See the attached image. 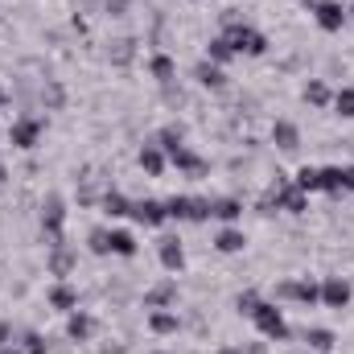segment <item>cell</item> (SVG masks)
<instances>
[{
	"mask_svg": "<svg viewBox=\"0 0 354 354\" xmlns=\"http://www.w3.org/2000/svg\"><path fill=\"white\" fill-rule=\"evenodd\" d=\"M223 37L231 41V50H235V54H252V58H256V54H264V50H268L264 33H260V29H252V25H239V21H231Z\"/></svg>",
	"mask_w": 354,
	"mask_h": 354,
	"instance_id": "cell-1",
	"label": "cell"
},
{
	"mask_svg": "<svg viewBox=\"0 0 354 354\" xmlns=\"http://www.w3.org/2000/svg\"><path fill=\"white\" fill-rule=\"evenodd\" d=\"M252 322L260 326V334H264V338H276V342H280V338H288V322H284V313H280L276 305H268V301L256 305Z\"/></svg>",
	"mask_w": 354,
	"mask_h": 354,
	"instance_id": "cell-2",
	"label": "cell"
},
{
	"mask_svg": "<svg viewBox=\"0 0 354 354\" xmlns=\"http://www.w3.org/2000/svg\"><path fill=\"white\" fill-rule=\"evenodd\" d=\"M62 223H66V202L58 194H50L41 206V231L50 235V243H62Z\"/></svg>",
	"mask_w": 354,
	"mask_h": 354,
	"instance_id": "cell-3",
	"label": "cell"
},
{
	"mask_svg": "<svg viewBox=\"0 0 354 354\" xmlns=\"http://www.w3.org/2000/svg\"><path fill=\"white\" fill-rule=\"evenodd\" d=\"M309 12L317 17V25H322L326 33H338V29L346 25V12H342L338 0H309Z\"/></svg>",
	"mask_w": 354,
	"mask_h": 354,
	"instance_id": "cell-4",
	"label": "cell"
},
{
	"mask_svg": "<svg viewBox=\"0 0 354 354\" xmlns=\"http://www.w3.org/2000/svg\"><path fill=\"white\" fill-rule=\"evenodd\" d=\"M322 301H326L330 309H346V305H351V284H346L342 276H330V280L322 284Z\"/></svg>",
	"mask_w": 354,
	"mask_h": 354,
	"instance_id": "cell-5",
	"label": "cell"
},
{
	"mask_svg": "<svg viewBox=\"0 0 354 354\" xmlns=\"http://www.w3.org/2000/svg\"><path fill=\"white\" fill-rule=\"evenodd\" d=\"M37 136H41V120H17L12 132H8V140H12L17 149H33Z\"/></svg>",
	"mask_w": 354,
	"mask_h": 354,
	"instance_id": "cell-6",
	"label": "cell"
},
{
	"mask_svg": "<svg viewBox=\"0 0 354 354\" xmlns=\"http://www.w3.org/2000/svg\"><path fill=\"white\" fill-rule=\"evenodd\" d=\"M132 218H140L145 227H161L169 214H165V202H153V198H145V202H132Z\"/></svg>",
	"mask_w": 354,
	"mask_h": 354,
	"instance_id": "cell-7",
	"label": "cell"
},
{
	"mask_svg": "<svg viewBox=\"0 0 354 354\" xmlns=\"http://www.w3.org/2000/svg\"><path fill=\"white\" fill-rule=\"evenodd\" d=\"M276 292H280V297H288V301H301V305H313V301H322V288H317L313 280H301V284H280Z\"/></svg>",
	"mask_w": 354,
	"mask_h": 354,
	"instance_id": "cell-8",
	"label": "cell"
},
{
	"mask_svg": "<svg viewBox=\"0 0 354 354\" xmlns=\"http://www.w3.org/2000/svg\"><path fill=\"white\" fill-rule=\"evenodd\" d=\"M272 140H276L284 153H292V149L301 145V132H297V124H288V120H276V128H272Z\"/></svg>",
	"mask_w": 354,
	"mask_h": 354,
	"instance_id": "cell-9",
	"label": "cell"
},
{
	"mask_svg": "<svg viewBox=\"0 0 354 354\" xmlns=\"http://www.w3.org/2000/svg\"><path fill=\"white\" fill-rule=\"evenodd\" d=\"M181 264H185V252H181V243H177V239H161V268L181 272Z\"/></svg>",
	"mask_w": 354,
	"mask_h": 354,
	"instance_id": "cell-10",
	"label": "cell"
},
{
	"mask_svg": "<svg viewBox=\"0 0 354 354\" xmlns=\"http://www.w3.org/2000/svg\"><path fill=\"white\" fill-rule=\"evenodd\" d=\"M140 169H145L149 177H161V169H165V153L153 149V145H145V149H140Z\"/></svg>",
	"mask_w": 354,
	"mask_h": 354,
	"instance_id": "cell-11",
	"label": "cell"
},
{
	"mask_svg": "<svg viewBox=\"0 0 354 354\" xmlns=\"http://www.w3.org/2000/svg\"><path fill=\"white\" fill-rule=\"evenodd\" d=\"M169 157H174L177 169H185V174H202V169H206V161H202L198 153H189V149H174Z\"/></svg>",
	"mask_w": 354,
	"mask_h": 354,
	"instance_id": "cell-12",
	"label": "cell"
},
{
	"mask_svg": "<svg viewBox=\"0 0 354 354\" xmlns=\"http://www.w3.org/2000/svg\"><path fill=\"white\" fill-rule=\"evenodd\" d=\"M169 301H177V284H174V280L157 284V288L145 297V305H149V309H161V305H169Z\"/></svg>",
	"mask_w": 354,
	"mask_h": 354,
	"instance_id": "cell-13",
	"label": "cell"
},
{
	"mask_svg": "<svg viewBox=\"0 0 354 354\" xmlns=\"http://www.w3.org/2000/svg\"><path fill=\"white\" fill-rule=\"evenodd\" d=\"M210 214L231 223V218H239V214H243V206H239L235 198H214V202H210Z\"/></svg>",
	"mask_w": 354,
	"mask_h": 354,
	"instance_id": "cell-14",
	"label": "cell"
},
{
	"mask_svg": "<svg viewBox=\"0 0 354 354\" xmlns=\"http://www.w3.org/2000/svg\"><path fill=\"white\" fill-rule=\"evenodd\" d=\"M50 305H54V309H75V305H79V297H75V288L54 284V288H50Z\"/></svg>",
	"mask_w": 354,
	"mask_h": 354,
	"instance_id": "cell-15",
	"label": "cell"
},
{
	"mask_svg": "<svg viewBox=\"0 0 354 354\" xmlns=\"http://www.w3.org/2000/svg\"><path fill=\"white\" fill-rule=\"evenodd\" d=\"M71 264H75V256H71V252H66L62 243H54V256H50V272H54V276H66V272H71Z\"/></svg>",
	"mask_w": 354,
	"mask_h": 354,
	"instance_id": "cell-16",
	"label": "cell"
},
{
	"mask_svg": "<svg viewBox=\"0 0 354 354\" xmlns=\"http://www.w3.org/2000/svg\"><path fill=\"white\" fill-rule=\"evenodd\" d=\"M243 243H248V239H243L235 227H227V231L214 239V248H218V252H243Z\"/></svg>",
	"mask_w": 354,
	"mask_h": 354,
	"instance_id": "cell-17",
	"label": "cell"
},
{
	"mask_svg": "<svg viewBox=\"0 0 354 354\" xmlns=\"http://www.w3.org/2000/svg\"><path fill=\"white\" fill-rule=\"evenodd\" d=\"M198 83H202V87H223V83H227V75H223V71H218V66H210V62H202V66H198Z\"/></svg>",
	"mask_w": 354,
	"mask_h": 354,
	"instance_id": "cell-18",
	"label": "cell"
},
{
	"mask_svg": "<svg viewBox=\"0 0 354 354\" xmlns=\"http://www.w3.org/2000/svg\"><path fill=\"white\" fill-rule=\"evenodd\" d=\"M66 334H71L75 342H83V338H91V317H87V313H75V317L66 322Z\"/></svg>",
	"mask_w": 354,
	"mask_h": 354,
	"instance_id": "cell-19",
	"label": "cell"
},
{
	"mask_svg": "<svg viewBox=\"0 0 354 354\" xmlns=\"http://www.w3.org/2000/svg\"><path fill=\"white\" fill-rule=\"evenodd\" d=\"M111 252L115 256H136V239L128 231H111Z\"/></svg>",
	"mask_w": 354,
	"mask_h": 354,
	"instance_id": "cell-20",
	"label": "cell"
},
{
	"mask_svg": "<svg viewBox=\"0 0 354 354\" xmlns=\"http://www.w3.org/2000/svg\"><path fill=\"white\" fill-rule=\"evenodd\" d=\"M305 342H309V346H313V351H334V334H330V330H305Z\"/></svg>",
	"mask_w": 354,
	"mask_h": 354,
	"instance_id": "cell-21",
	"label": "cell"
},
{
	"mask_svg": "<svg viewBox=\"0 0 354 354\" xmlns=\"http://www.w3.org/2000/svg\"><path fill=\"white\" fill-rule=\"evenodd\" d=\"M292 185H297V189H305V194H309V189H322V174H317V169H309V165H305V169H301V174L292 177Z\"/></svg>",
	"mask_w": 354,
	"mask_h": 354,
	"instance_id": "cell-22",
	"label": "cell"
},
{
	"mask_svg": "<svg viewBox=\"0 0 354 354\" xmlns=\"http://www.w3.org/2000/svg\"><path fill=\"white\" fill-rule=\"evenodd\" d=\"M103 206H107V214H115V218H120V214H132V202H128L124 194H107Z\"/></svg>",
	"mask_w": 354,
	"mask_h": 354,
	"instance_id": "cell-23",
	"label": "cell"
},
{
	"mask_svg": "<svg viewBox=\"0 0 354 354\" xmlns=\"http://www.w3.org/2000/svg\"><path fill=\"white\" fill-rule=\"evenodd\" d=\"M334 107H338V115H346V120H354V87L338 91V95H334Z\"/></svg>",
	"mask_w": 354,
	"mask_h": 354,
	"instance_id": "cell-24",
	"label": "cell"
},
{
	"mask_svg": "<svg viewBox=\"0 0 354 354\" xmlns=\"http://www.w3.org/2000/svg\"><path fill=\"white\" fill-rule=\"evenodd\" d=\"M317 174H322V189H330V194L342 189V165H334V169H317Z\"/></svg>",
	"mask_w": 354,
	"mask_h": 354,
	"instance_id": "cell-25",
	"label": "cell"
},
{
	"mask_svg": "<svg viewBox=\"0 0 354 354\" xmlns=\"http://www.w3.org/2000/svg\"><path fill=\"white\" fill-rule=\"evenodd\" d=\"M210 58H214V62H231V58H235L231 41H227V37H214V41H210Z\"/></svg>",
	"mask_w": 354,
	"mask_h": 354,
	"instance_id": "cell-26",
	"label": "cell"
},
{
	"mask_svg": "<svg viewBox=\"0 0 354 354\" xmlns=\"http://www.w3.org/2000/svg\"><path fill=\"white\" fill-rule=\"evenodd\" d=\"M305 99H309L313 107H326V103H330V87H326V83H309V87H305Z\"/></svg>",
	"mask_w": 354,
	"mask_h": 354,
	"instance_id": "cell-27",
	"label": "cell"
},
{
	"mask_svg": "<svg viewBox=\"0 0 354 354\" xmlns=\"http://www.w3.org/2000/svg\"><path fill=\"white\" fill-rule=\"evenodd\" d=\"M149 326H153L157 334H174V330H177V317H174V313H153V317H149Z\"/></svg>",
	"mask_w": 354,
	"mask_h": 354,
	"instance_id": "cell-28",
	"label": "cell"
},
{
	"mask_svg": "<svg viewBox=\"0 0 354 354\" xmlns=\"http://www.w3.org/2000/svg\"><path fill=\"white\" fill-rule=\"evenodd\" d=\"M153 75H157L161 83H169V79H174V58H165V54H157V58H153Z\"/></svg>",
	"mask_w": 354,
	"mask_h": 354,
	"instance_id": "cell-29",
	"label": "cell"
},
{
	"mask_svg": "<svg viewBox=\"0 0 354 354\" xmlns=\"http://www.w3.org/2000/svg\"><path fill=\"white\" fill-rule=\"evenodd\" d=\"M91 252L95 256H107L111 252V235L107 231H91Z\"/></svg>",
	"mask_w": 354,
	"mask_h": 354,
	"instance_id": "cell-30",
	"label": "cell"
},
{
	"mask_svg": "<svg viewBox=\"0 0 354 354\" xmlns=\"http://www.w3.org/2000/svg\"><path fill=\"white\" fill-rule=\"evenodd\" d=\"M25 354H46V338L41 334H25Z\"/></svg>",
	"mask_w": 354,
	"mask_h": 354,
	"instance_id": "cell-31",
	"label": "cell"
},
{
	"mask_svg": "<svg viewBox=\"0 0 354 354\" xmlns=\"http://www.w3.org/2000/svg\"><path fill=\"white\" fill-rule=\"evenodd\" d=\"M235 305H239V313H248V317H252V313H256V305H260V297H256V292H243Z\"/></svg>",
	"mask_w": 354,
	"mask_h": 354,
	"instance_id": "cell-32",
	"label": "cell"
},
{
	"mask_svg": "<svg viewBox=\"0 0 354 354\" xmlns=\"http://www.w3.org/2000/svg\"><path fill=\"white\" fill-rule=\"evenodd\" d=\"M161 145H165V153H174V149H181V132H174V128H165V132H161Z\"/></svg>",
	"mask_w": 354,
	"mask_h": 354,
	"instance_id": "cell-33",
	"label": "cell"
},
{
	"mask_svg": "<svg viewBox=\"0 0 354 354\" xmlns=\"http://www.w3.org/2000/svg\"><path fill=\"white\" fill-rule=\"evenodd\" d=\"M103 4H107V12H111V17H120V12L128 8V0H103Z\"/></svg>",
	"mask_w": 354,
	"mask_h": 354,
	"instance_id": "cell-34",
	"label": "cell"
},
{
	"mask_svg": "<svg viewBox=\"0 0 354 354\" xmlns=\"http://www.w3.org/2000/svg\"><path fill=\"white\" fill-rule=\"evenodd\" d=\"M342 189H354V165H346V169H342Z\"/></svg>",
	"mask_w": 354,
	"mask_h": 354,
	"instance_id": "cell-35",
	"label": "cell"
},
{
	"mask_svg": "<svg viewBox=\"0 0 354 354\" xmlns=\"http://www.w3.org/2000/svg\"><path fill=\"white\" fill-rule=\"evenodd\" d=\"M4 342H8V326L0 322V346H4Z\"/></svg>",
	"mask_w": 354,
	"mask_h": 354,
	"instance_id": "cell-36",
	"label": "cell"
},
{
	"mask_svg": "<svg viewBox=\"0 0 354 354\" xmlns=\"http://www.w3.org/2000/svg\"><path fill=\"white\" fill-rule=\"evenodd\" d=\"M0 354H25V351H17V346H0Z\"/></svg>",
	"mask_w": 354,
	"mask_h": 354,
	"instance_id": "cell-37",
	"label": "cell"
},
{
	"mask_svg": "<svg viewBox=\"0 0 354 354\" xmlns=\"http://www.w3.org/2000/svg\"><path fill=\"white\" fill-rule=\"evenodd\" d=\"M248 354H268V351H264V346H252V351H248Z\"/></svg>",
	"mask_w": 354,
	"mask_h": 354,
	"instance_id": "cell-38",
	"label": "cell"
},
{
	"mask_svg": "<svg viewBox=\"0 0 354 354\" xmlns=\"http://www.w3.org/2000/svg\"><path fill=\"white\" fill-rule=\"evenodd\" d=\"M218 354H243V351H235V346H227V351H218Z\"/></svg>",
	"mask_w": 354,
	"mask_h": 354,
	"instance_id": "cell-39",
	"label": "cell"
},
{
	"mask_svg": "<svg viewBox=\"0 0 354 354\" xmlns=\"http://www.w3.org/2000/svg\"><path fill=\"white\" fill-rule=\"evenodd\" d=\"M4 177H8V174H4V165H0V189H4Z\"/></svg>",
	"mask_w": 354,
	"mask_h": 354,
	"instance_id": "cell-40",
	"label": "cell"
},
{
	"mask_svg": "<svg viewBox=\"0 0 354 354\" xmlns=\"http://www.w3.org/2000/svg\"><path fill=\"white\" fill-rule=\"evenodd\" d=\"M0 107H4V91H0Z\"/></svg>",
	"mask_w": 354,
	"mask_h": 354,
	"instance_id": "cell-41",
	"label": "cell"
},
{
	"mask_svg": "<svg viewBox=\"0 0 354 354\" xmlns=\"http://www.w3.org/2000/svg\"><path fill=\"white\" fill-rule=\"evenodd\" d=\"M351 12H354V8H351Z\"/></svg>",
	"mask_w": 354,
	"mask_h": 354,
	"instance_id": "cell-42",
	"label": "cell"
}]
</instances>
